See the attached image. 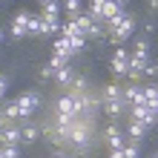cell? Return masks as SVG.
Returning <instances> with one entry per match:
<instances>
[{"label":"cell","instance_id":"cell-1","mask_svg":"<svg viewBox=\"0 0 158 158\" xmlns=\"http://www.w3.org/2000/svg\"><path fill=\"white\" fill-rule=\"evenodd\" d=\"M135 26H138V17L127 12L115 26H109V40H112V43H124V40H129V38H132V32H135Z\"/></svg>","mask_w":158,"mask_h":158},{"label":"cell","instance_id":"cell-2","mask_svg":"<svg viewBox=\"0 0 158 158\" xmlns=\"http://www.w3.org/2000/svg\"><path fill=\"white\" fill-rule=\"evenodd\" d=\"M15 101H17V109H20V118H32L40 109L43 95H40L38 89H29V92H23V95H17Z\"/></svg>","mask_w":158,"mask_h":158},{"label":"cell","instance_id":"cell-3","mask_svg":"<svg viewBox=\"0 0 158 158\" xmlns=\"http://www.w3.org/2000/svg\"><path fill=\"white\" fill-rule=\"evenodd\" d=\"M127 69H129V52L124 46H118L109 60V72H112V78H127Z\"/></svg>","mask_w":158,"mask_h":158},{"label":"cell","instance_id":"cell-4","mask_svg":"<svg viewBox=\"0 0 158 158\" xmlns=\"http://www.w3.org/2000/svg\"><path fill=\"white\" fill-rule=\"evenodd\" d=\"M55 115H81V101L78 98H72L69 92H63V95L55 101Z\"/></svg>","mask_w":158,"mask_h":158},{"label":"cell","instance_id":"cell-5","mask_svg":"<svg viewBox=\"0 0 158 158\" xmlns=\"http://www.w3.org/2000/svg\"><path fill=\"white\" fill-rule=\"evenodd\" d=\"M127 112H129V121H138V124H144L147 129L158 124V115L150 112V109H147V104H135V106H129Z\"/></svg>","mask_w":158,"mask_h":158},{"label":"cell","instance_id":"cell-6","mask_svg":"<svg viewBox=\"0 0 158 158\" xmlns=\"http://www.w3.org/2000/svg\"><path fill=\"white\" fill-rule=\"evenodd\" d=\"M104 141H106V147H109V150H124L127 135L118 129V121H115V124H109V127L104 129Z\"/></svg>","mask_w":158,"mask_h":158},{"label":"cell","instance_id":"cell-7","mask_svg":"<svg viewBox=\"0 0 158 158\" xmlns=\"http://www.w3.org/2000/svg\"><path fill=\"white\" fill-rule=\"evenodd\" d=\"M124 104L127 106H135V104H147L144 101V89H141V83H127L124 86Z\"/></svg>","mask_w":158,"mask_h":158},{"label":"cell","instance_id":"cell-8","mask_svg":"<svg viewBox=\"0 0 158 158\" xmlns=\"http://www.w3.org/2000/svg\"><path fill=\"white\" fill-rule=\"evenodd\" d=\"M124 135H127V144H141V141H144V135H147V127H144V124H138V121H129Z\"/></svg>","mask_w":158,"mask_h":158},{"label":"cell","instance_id":"cell-9","mask_svg":"<svg viewBox=\"0 0 158 158\" xmlns=\"http://www.w3.org/2000/svg\"><path fill=\"white\" fill-rule=\"evenodd\" d=\"M26 20H29V12H15V17H12V38L15 40H20L23 35H26Z\"/></svg>","mask_w":158,"mask_h":158},{"label":"cell","instance_id":"cell-10","mask_svg":"<svg viewBox=\"0 0 158 158\" xmlns=\"http://www.w3.org/2000/svg\"><path fill=\"white\" fill-rule=\"evenodd\" d=\"M121 95H124V86H121L118 81H109L106 86L101 89V101H104V104H106V101H124Z\"/></svg>","mask_w":158,"mask_h":158},{"label":"cell","instance_id":"cell-11","mask_svg":"<svg viewBox=\"0 0 158 158\" xmlns=\"http://www.w3.org/2000/svg\"><path fill=\"white\" fill-rule=\"evenodd\" d=\"M66 92H69L72 98H81V95H86V92H89V78H83V75H75Z\"/></svg>","mask_w":158,"mask_h":158},{"label":"cell","instance_id":"cell-12","mask_svg":"<svg viewBox=\"0 0 158 158\" xmlns=\"http://www.w3.org/2000/svg\"><path fill=\"white\" fill-rule=\"evenodd\" d=\"M52 52L58 55V58H63V60H69L72 55H75V49H72V43H69L66 38H55V43H52Z\"/></svg>","mask_w":158,"mask_h":158},{"label":"cell","instance_id":"cell-13","mask_svg":"<svg viewBox=\"0 0 158 158\" xmlns=\"http://www.w3.org/2000/svg\"><path fill=\"white\" fill-rule=\"evenodd\" d=\"M72 78H75V69H72L69 63H66V66H60L58 72H55V83H58L60 89H69V83H72Z\"/></svg>","mask_w":158,"mask_h":158},{"label":"cell","instance_id":"cell-14","mask_svg":"<svg viewBox=\"0 0 158 158\" xmlns=\"http://www.w3.org/2000/svg\"><path fill=\"white\" fill-rule=\"evenodd\" d=\"M0 109H3V121H6V124H17V121H23L20 118V109H17V101H6Z\"/></svg>","mask_w":158,"mask_h":158},{"label":"cell","instance_id":"cell-15","mask_svg":"<svg viewBox=\"0 0 158 158\" xmlns=\"http://www.w3.org/2000/svg\"><path fill=\"white\" fill-rule=\"evenodd\" d=\"M127 109H129V106L124 104V101H106V104H104V112H106L109 118H112V121H118L121 115L127 112Z\"/></svg>","mask_w":158,"mask_h":158},{"label":"cell","instance_id":"cell-16","mask_svg":"<svg viewBox=\"0 0 158 158\" xmlns=\"http://www.w3.org/2000/svg\"><path fill=\"white\" fill-rule=\"evenodd\" d=\"M38 138H40V127H35V124L20 127V144H35Z\"/></svg>","mask_w":158,"mask_h":158},{"label":"cell","instance_id":"cell-17","mask_svg":"<svg viewBox=\"0 0 158 158\" xmlns=\"http://www.w3.org/2000/svg\"><path fill=\"white\" fill-rule=\"evenodd\" d=\"M26 35H43V15H29V20H26Z\"/></svg>","mask_w":158,"mask_h":158},{"label":"cell","instance_id":"cell-18","mask_svg":"<svg viewBox=\"0 0 158 158\" xmlns=\"http://www.w3.org/2000/svg\"><path fill=\"white\" fill-rule=\"evenodd\" d=\"M104 3H106V0H89V6H86V15H89L95 23L104 20Z\"/></svg>","mask_w":158,"mask_h":158},{"label":"cell","instance_id":"cell-19","mask_svg":"<svg viewBox=\"0 0 158 158\" xmlns=\"http://www.w3.org/2000/svg\"><path fill=\"white\" fill-rule=\"evenodd\" d=\"M60 9H63V15H66L69 20H75V17L83 12V3H81V0H63V6H60Z\"/></svg>","mask_w":158,"mask_h":158},{"label":"cell","instance_id":"cell-20","mask_svg":"<svg viewBox=\"0 0 158 158\" xmlns=\"http://www.w3.org/2000/svg\"><path fill=\"white\" fill-rule=\"evenodd\" d=\"M58 32H60V17L43 15V35H58Z\"/></svg>","mask_w":158,"mask_h":158},{"label":"cell","instance_id":"cell-21","mask_svg":"<svg viewBox=\"0 0 158 158\" xmlns=\"http://www.w3.org/2000/svg\"><path fill=\"white\" fill-rule=\"evenodd\" d=\"M75 35H81V29H78V23H75V20L60 23V38H75Z\"/></svg>","mask_w":158,"mask_h":158},{"label":"cell","instance_id":"cell-22","mask_svg":"<svg viewBox=\"0 0 158 158\" xmlns=\"http://www.w3.org/2000/svg\"><path fill=\"white\" fill-rule=\"evenodd\" d=\"M75 23H78V29H81V35H86V32H89V26L95 23V20H92V17H89L86 12H81V15L75 17Z\"/></svg>","mask_w":158,"mask_h":158},{"label":"cell","instance_id":"cell-23","mask_svg":"<svg viewBox=\"0 0 158 158\" xmlns=\"http://www.w3.org/2000/svg\"><path fill=\"white\" fill-rule=\"evenodd\" d=\"M144 101L150 104V101H158V83H144Z\"/></svg>","mask_w":158,"mask_h":158},{"label":"cell","instance_id":"cell-24","mask_svg":"<svg viewBox=\"0 0 158 158\" xmlns=\"http://www.w3.org/2000/svg\"><path fill=\"white\" fill-rule=\"evenodd\" d=\"M66 40L72 43V49H75V55H78V52H83V49H86V43H89L86 38H83V35H75V38H66Z\"/></svg>","mask_w":158,"mask_h":158},{"label":"cell","instance_id":"cell-25","mask_svg":"<svg viewBox=\"0 0 158 158\" xmlns=\"http://www.w3.org/2000/svg\"><path fill=\"white\" fill-rule=\"evenodd\" d=\"M40 15L58 17V15H60V3H58V0H52V3H43V12H40Z\"/></svg>","mask_w":158,"mask_h":158},{"label":"cell","instance_id":"cell-26","mask_svg":"<svg viewBox=\"0 0 158 158\" xmlns=\"http://www.w3.org/2000/svg\"><path fill=\"white\" fill-rule=\"evenodd\" d=\"M121 152H124V158H138L141 155V144H124Z\"/></svg>","mask_w":158,"mask_h":158},{"label":"cell","instance_id":"cell-27","mask_svg":"<svg viewBox=\"0 0 158 158\" xmlns=\"http://www.w3.org/2000/svg\"><path fill=\"white\" fill-rule=\"evenodd\" d=\"M0 158H20V147H0Z\"/></svg>","mask_w":158,"mask_h":158},{"label":"cell","instance_id":"cell-28","mask_svg":"<svg viewBox=\"0 0 158 158\" xmlns=\"http://www.w3.org/2000/svg\"><path fill=\"white\" fill-rule=\"evenodd\" d=\"M141 75H147V78H158V66H155L152 60H147L144 69H141Z\"/></svg>","mask_w":158,"mask_h":158},{"label":"cell","instance_id":"cell-29","mask_svg":"<svg viewBox=\"0 0 158 158\" xmlns=\"http://www.w3.org/2000/svg\"><path fill=\"white\" fill-rule=\"evenodd\" d=\"M46 63H49V66H52V69H60V66H66V63H69V60H63V58H58V55H52V58H49V60H46Z\"/></svg>","mask_w":158,"mask_h":158},{"label":"cell","instance_id":"cell-30","mask_svg":"<svg viewBox=\"0 0 158 158\" xmlns=\"http://www.w3.org/2000/svg\"><path fill=\"white\" fill-rule=\"evenodd\" d=\"M55 72H58V69H52L49 63H46V66L40 69V78H43V81H49V78H55Z\"/></svg>","mask_w":158,"mask_h":158},{"label":"cell","instance_id":"cell-31","mask_svg":"<svg viewBox=\"0 0 158 158\" xmlns=\"http://www.w3.org/2000/svg\"><path fill=\"white\" fill-rule=\"evenodd\" d=\"M6 89H9V78H3V75H0V101L6 98Z\"/></svg>","mask_w":158,"mask_h":158},{"label":"cell","instance_id":"cell-32","mask_svg":"<svg viewBox=\"0 0 158 158\" xmlns=\"http://www.w3.org/2000/svg\"><path fill=\"white\" fill-rule=\"evenodd\" d=\"M52 158H66V152H63V150H58V152H55Z\"/></svg>","mask_w":158,"mask_h":158},{"label":"cell","instance_id":"cell-33","mask_svg":"<svg viewBox=\"0 0 158 158\" xmlns=\"http://www.w3.org/2000/svg\"><path fill=\"white\" fill-rule=\"evenodd\" d=\"M6 40V32H3V26H0V43H3Z\"/></svg>","mask_w":158,"mask_h":158},{"label":"cell","instance_id":"cell-34","mask_svg":"<svg viewBox=\"0 0 158 158\" xmlns=\"http://www.w3.org/2000/svg\"><path fill=\"white\" fill-rule=\"evenodd\" d=\"M150 6H152V9H155V6H158V0H150Z\"/></svg>","mask_w":158,"mask_h":158},{"label":"cell","instance_id":"cell-35","mask_svg":"<svg viewBox=\"0 0 158 158\" xmlns=\"http://www.w3.org/2000/svg\"><path fill=\"white\" fill-rule=\"evenodd\" d=\"M147 158H158V152H152V155H147Z\"/></svg>","mask_w":158,"mask_h":158},{"label":"cell","instance_id":"cell-36","mask_svg":"<svg viewBox=\"0 0 158 158\" xmlns=\"http://www.w3.org/2000/svg\"><path fill=\"white\" fill-rule=\"evenodd\" d=\"M43 3H52V0H40V6H43Z\"/></svg>","mask_w":158,"mask_h":158},{"label":"cell","instance_id":"cell-37","mask_svg":"<svg viewBox=\"0 0 158 158\" xmlns=\"http://www.w3.org/2000/svg\"><path fill=\"white\" fill-rule=\"evenodd\" d=\"M121 3H124V6H127V3H129V0H121Z\"/></svg>","mask_w":158,"mask_h":158},{"label":"cell","instance_id":"cell-38","mask_svg":"<svg viewBox=\"0 0 158 158\" xmlns=\"http://www.w3.org/2000/svg\"><path fill=\"white\" fill-rule=\"evenodd\" d=\"M155 66H158V60H155Z\"/></svg>","mask_w":158,"mask_h":158}]
</instances>
